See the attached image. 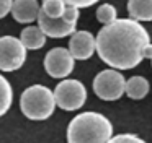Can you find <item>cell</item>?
Returning <instances> with one entry per match:
<instances>
[{"label": "cell", "instance_id": "1", "mask_svg": "<svg viewBox=\"0 0 152 143\" xmlns=\"http://www.w3.org/2000/svg\"><path fill=\"white\" fill-rule=\"evenodd\" d=\"M149 44V32L134 20H115L103 26L95 39L100 58L113 68L129 70L142 62V51Z\"/></svg>", "mask_w": 152, "mask_h": 143}, {"label": "cell", "instance_id": "2", "mask_svg": "<svg viewBox=\"0 0 152 143\" xmlns=\"http://www.w3.org/2000/svg\"><path fill=\"white\" fill-rule=\"evenodd\" d=\"M113 125L98 112H82L67 127V143H108Z\"/></svg>", "mask_w": 152, "mask_h": 143}, {"label": "cell", "instance_id": "3", "mask_svg": "<svg viewBox=\"0 0 152 143\" xmlns=\"http://www.w3.org/2000/svg\"><path fill=\"white\" fill-rule=\"evenodd\" d=\"M21 112L31 120H44L54 112L56 101L49 88L43 84H33L26 88L20 98Z\"/></svg>", "mask_w": 152, "mask_h": 143}, {"label": "cell", "instance_id": "4", "mask_svg": "<svg viewBox=\"0 0 152 143\" xmlns=\"http://www.w3.org/2000/svg\"><path fill=\"white\" fill-rule=\"evenodd\" d=\"M77 20H79V8L66 3V8L61 18H49L39 10L38 13L39 26L38 28L44 32V36H49V38H66L75 31Z\"/></svg>", "mask_w": 152, "mask_h": 143}, {"label": "cell", "instance_id": "5", "mask_svg": "<svg viewBox=\"0 0 152 143\" xmlns=\"http://www.w3.org/2000/svg\"><path fill=\"white\" fill-rule=\"evenodd\" d=\"M56 104L64 110H77L87 99V90L79 80H62L53 91Z\"/></svg>", "mask_w": 152, "mask_h": 143}, {"label": "cell", "instance_id": "6", "mask_svg": "<svg viewBox=\"0 0 152 143\" xmlns=\"http://www.w3.org/2000/svg\"><path fill=\"white\" fill-rule=\"evenodd\" d=\"M126 80L116 70H103L93 80V91L103 101H116L123 96Z\"/></svg>", "mask_w": 152, "mask_h": 143}, {"label": "cell", "instance_id": "7", "mask_svg": "<svg viewBox=\"0 0 152 143\" xmlns=\"http://www.w3.org/2000/svg\"><path fill=\"white\" fill-rule=\"evenodd\" d=\"M26 60V49L20 39L13 36L0 38V70L13 72L18 70Z\"/></svg>", "mask_w": 152, "mask_h": 143}, {"label": "cell", "instance_id": "8", "mask_svg": "<svg viewBox=\"0 0 152 143\" xmlns=\"http://www.w3.org/2000/svg\"><path fill=\"white\" fill-rule=\"evenodd\" d=\"M44 68L53 78H66L74 70V58L64 47H54L44 57Z\"/></svg>", "mask_w": 152, "mask_h": 143}, {"label": "cell", "instance_id": "9", "mask_svg": "<svg viewBox=\"0 0 152 143\" xmlns=\"http://www.w3.org/2000/svg\"><path fill=\"white\" fill-rule=\"evenodd\" d=\"M69 54L74 60H87L95 52V38L88 31H77L69 41Z\"/></svg>", "mask_w": 152, "mask_h": 143}, {"label": "cell", "instance_id": "10", "mask_svg": "<svg viewBox=\"0 0 152 143\" xmlns=\"http://www.w3.org/2000/svg\"><path fill=\"white\" fill-rule=\"evenodd\" d=\"M15 21L18 23H31L38 20L39 5L36 0H13L10 8Z\"/></svg>", "mask_w": 152, "mask_h": 143}, {"label": "cell", "instance_id": "11", "mask_svg": "<svg viewBox=\"0 0 152 143\" xmlns=\"http://www.w3.org/2000/svg\"><path fill=\"white\" fill-rule=\"evenodd\" d=\"M20 42L23 44L25 49H31V51H36L41 49L46 42V36L41 31L38 26H28L21 31L20 34Z\"/></svg>", "mask_w": 152, "mask_h": 143}, {"label": "cell", "instance_id": "12", "mask_svg": "<svg viewBox=\"0 0 152 143\" xmlns=\"http://www.w3.org/2000/svg\"><path fill=\"white\" fill-rule=\"evenodd\" d=\"M128 12L134 21H152V0H129Z\"/></svg>", "mask_w": 152, "mask_h": 143}, {"label": "cell", "instance_id": "13", "mask_svg": "<svg viewBox=\"0 0 152 143\" xmlns=\"http://www.w3.org/2000/svg\"><path fill=\"white\" fill-rule=\"evenodd\" d=\"M124 93L131 99H142L149 93V81L144 77H132L126 81Z\"/></svg>", "mask_w": 152, "mask_h": 143}, {"label": "cell", "instance_id": "14", "mask_svg": "<svg viewBox=\"0 0 152 143\" xmlns=\"http://www.w3.org/2000/svg\"><path fill=\"white\" fill-rule=\"evenodd\" d=\"M12 99H13V94H12L10 83H8L2 75H0V117L10 109Z\"/></svg>", "mask_w": 152, "mask_h": 143}, {"label": "cell", "instance_id": "15", "mask_svg": "<svg viewBox=\"0 0 152 143\" xmlns=\"http://www.w3.org/2000/svg\"><path fill=\"white\" fill-rule=\"evenodd\" d=\"M64 8H66V3L62 0H43V6L39 10L49 18H61Z\"/></svg>", "mask_w": 152, "mask_h": 143}, {"label": "cell", "instance_id": "16", "mask_svg": "<svg viewBox=\"0 0 152 143\" xmlns=\"http://www.w3.org/2000/svg\"><path fill=\"white\" fill-rule=\"evenodd\" d=\"M96 20L103 25H111L113 21L116 20V8L110 3H103L96 8Z\"/></svg>", "mask_w": 152, "mask_h": 143}, {"label": "cell", "instance_id": "17", "mask_svg": "<svg viewBox=\"0 0 152 143\" xmlns=\"http://www.w3.org/2000/svg\"><path fill=\"white\" fill-rule=\"evenodd\" d=\"M108 143H145V142L136 135H131V133H123V135H116L113 138H110Z\"/></svg>", "mask_w": 152, "mask_h": 143}, {"label": "cell", "instance_id": "18", "mask_svg": "<svg viewBox=\"0 0 152 143\" xmlns=\"http://www.w3.org/2000/svg\"><path fill=\"white\" fill-rule=\"evenodd\" d=\"M62 2L67 3V5L75 6V8H85V6H92L98 0H62Z\"/></svg>", "mask_w": 152, "mask_h": 143}, {"label": "cell", "instance_id": "19", "mask_svg": "<svg viewBox=\"0 0 152 143\" xmlns=\"http://www.w3.org/2000/svg\"><path fill=\"white\" fill-rule=\"evenodd\" d=\"M12 3H13V0H0V18H4L10 12Z\"/></svg>", "mask_w": 152, "mask_h": 143}, {"label": "cell", "instance_id": "20", "mask_svg": "<svg viewBox=\"0 0 152 143\" xmlns=\"http://www.w3.org/2000/svg\"><path fill=\"white\" fill-rule=\"evenodd\" d=\"M142 55L147 58H152V44H147L144 47V51H142Z\"/></svg>", "mask_w": 152, "mask_h": 143}, {"label": "cell", "instance_id": "21", "mask_svg": "<svg viewBox=\"0 0 152 143\" xmlns=\"http://www.w3.org/2000/svg\"><path fill=\"white\" fill-rule=\"evenodd\" d=\"M151 60H152V58H151Z\"/></svg>", "mask_w": 152, "mask_h": 143}]
</instances>
